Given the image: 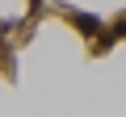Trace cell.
<instances>
[{
    "mask_svg": "<svg viewBox=\"0 0 126 117\" xmlns=\"http://www.w3.org/2000/svg\"><path fill=\"white\" fill-rule=\"evenodd\" d=\"M72 25H76L80 34H88V38H93V34H101V21H97L93 13H72Z\"/></svg>",
    "mask_w": 126,
    "mask_h": 117,
    "instance_id": "cell-1",
    "label": "cell"
}]
</instances>
